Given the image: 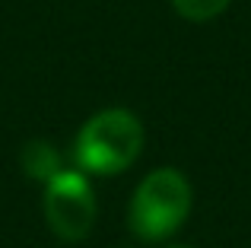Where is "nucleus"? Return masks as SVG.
Wrapping results in <instances>:
<instances>
[{
    "instance_id": "nucleus-3",
    "label": "nucleus",
    "mask_w": 251,
    "mask_h": 248,
    "mask_svg": "<svg viewBox=\"0 0 251 248\" xmlns=\"http://www.w3.org/2000/svg\"><path fill=\"white\" fill-rule=\"evenodd\" d=\"M45 220L64 242H80L96 226V191L86 172L61 169L45 181Z\"/></svg>"
},
{
    "instance_id": "nucleus-4",
    "label": "nucleus",
    "mask_w": 251,
    "mask_h": 248,
    "mask_svg": "<svg viewBox=\"0 0 251 248\" xmlns=\"http://www.w3.org/2000/svg\"><path fill=\"white\" fill-rule=\"evenodd\" d=\"M23 169H25V175H32V178L48 181L51 175L61 172V159H57L54 147H51L48 140H32V143L23 147Z\"/></svg>"
},
{
    "instance_id": "nucleus-2",
    "label": "nucleus",
    "mask_w": 251,
    "mask_h": 248,
    "mask_svg": "<svg viewBox=\"0 0 251 248\" xmlns=\"http://www.w3.org/2000/svg\"><path fill=\"white\" fill-rule=\"evenodd\" d=\"M191 200H194V191H191V181L184 178V172L172 166L153 169L130 198V232L140 242H166L184 226L191 213Z\"/></svg>"
},
{
    "instance_id": "nucleus-1",
    "label": "nucleus",
    "mask_w": 251,
    "mask_h": 248,
    "mask_svg": "<svg viewBox=\"0 0 251 248\" xmlns=\"http://www.w3.org/2000/svg\"><path fill=\"white\" fill-rule=\"evenodd\" d=\"M143 124L127 108H105L80 127L74 156L86 175H121L143 153Z\"/></svg>"
},
{
    "instance_id": "nucleus-5",
    "label": "nucleus",
    "mask_w": 251,
    "mask_h": 248,
    "mask_svg": "<svg viewBox=\"0 0 251 248\" xmlns=\"http://www.w3.org/2000/svg\"><path fill=\"white\" fill-rule=\"evenodd\" d=\"M232 0H172L178 16H184L188 23H210L216 19Z\"/></svg>"
},
{
    "instance_id": "nucleus-6",
    "label": "nucleus",
    "mask_w": 251,
    "mask_h": 248,
    "mask_svg": "<svg viewBox=\"0 0 251 248\" xmlns=\"http://www.w3.org/2000/svg\"><path fill=\"white\" fill-rule=\"evenodd\" d=\"M172 248H188V245H172Z\"/></svg>"
}]
</instances>
